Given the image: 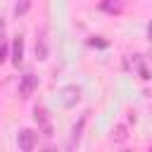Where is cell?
<instances>
[{
  "mask_svg": "<svg viewBox=\"0 0 152 152\" xmlns=\"http://www.w3.org/2000/svg\"><path fill=\"white\" fill-rule=\"evenodd\" d=\"M150 62H152V55H150Z\"/></svg>",
  "mask_w": 152,
  "mask_h": 152,
  "instance_id": "cell-13",
  "label": "cell"
},
{
  "mask_svg": "<svg viewBox=\"0 0 152 152\" xmlns=\"http://www.w3.org/2000/svg\"><path fill=\"white\" fill-rule=\"evenodd\" d=\"M28 7H31V0H19L17 7H14V14H17V17H19V14H26Z\"/></svg>",
  "mask_w": 152,
  "mask_h": 152,
  "instance_id": "cell-10",
  "label": "cell"
},
{
  "mask_svg": "<svg viewBox=\"0 0 152 152\" xmlns=\"http://www.w3.org/2000/svg\"><path fill=\"white\" fill-rule=\"evenodd\" d=\"M17 145H19V150L31 152V150H33V145H36V133H33L31 128H21V131H19V135H17Z\"/></svg>",
  "mask_w": 152,
  "mask_h": 152,
  "instance_id": "cell-2",
  "label": "cell"
},
{
  "mask_svg": "<svg viewBox=\"0 0 152 152\" xmlns=\"http://www.w3.org/2000/svg\"><path fill=\"white\" fill-rule=\"evenodd\" d=\"M21 59H24V38H21V36H17V38L12 40V62L19 66V64H21Z\"/></svg>",
  "mask_w": 152,
  "mask_h": 152,
  "instance_id": "cell-4",
  "label": "cell"
},
{
  "mask_svg": "<svg viewBox=\"0 0 152 152\" xmlns=\"http://www.w3.org/2000/svg\"><path fill=\"white\" fill-rule=\"evenodd\" d=\"M102 10H107V12H121V0H104Z\"/></svg>",
  "mask_w": 152,
  "mask_h": 152,
  "instance_id": "cell-9",
  "label": "cell"
},
{
  "mask_svg": "<svg viewBox=\"0 0 152 152\" xmlns=\"http://www.w3.org/2000/svg\"><path fill=\"white\" fill-rule=\"evenodd\" d=\"M126 138H128V133H126V126H124V124H119V126L114 128V133H112V140H114V142H124Z\"/></svg>",
  "mask_w": 152,
  "mask_h": 152,
  "instance_id": "cell-8",
  "label": "cell"
},
{
  "mask_svg": "<svg viewBox=\"0 0 152 152\" xmlns=\"http://www.w3.org/2000/svg\"><path fill=\"white\" fill-rule=\"evenodd\" d=\"M86 121H88V116L86 114H81V119H78V124H74V128H71V142H78L81 140V131H83V126H86Z\"/></svg>",
  "mask_w": 152,
  "mask_h": 152,
  "instance_id": "cell-7",
  "label": "cell"
},
{
  "mask_svg": "<svg viewBox=\"0 0 152 152\" xmlns=\"http://www.w3.org/2000/svg\"><path fill=\"white\" fill-rule=\"evenodd\" d=\"M5 57H7V43H0V64L5 62Z\"/></svg>",
  "mask_w": 152,
  "mask_h": 152,
  "instance_id": "cell-11",
  "label": "cell"
},
{
  "mask_svg": "<svg viewBox=\"0 0 152 152\" xmlns=\"http://www.w3.org/2000/svg\"><path fill=\"white\" fill-rule=\"evenodd\" d=\"M147 38H150V43H152V21H150V26H147Z\"/></svg>",
  "mask_w": 152,
  "mask_h": 152,
  "instance_id": "cell-12",
  "label": "cell"
},
{
  "mask_svg": "<svg viewBox=\"0 0 152 152\" xmlns=\"http://www.w3.org/2000/svg\"><path fill=\"white\" fill-rule=\"evenodd\" d=\"M33 116H36V121L43 126V131H45V135H50V124H48V112L43 109V107H36L33 109Z\"/></svg>",
  "mask_w": 152,
  "mask_h": 152,
  "instance_id": "cell-5",
  "label": "cell"
},
{
  "mask_svg": "<svg viewBox=\"0 0 152 152\" xmlns=\"http://www.w3.org/2000/svg\"><path fill=\"white\" fill-rule=\"evenodd\" d=\"M78 97H81V90H78L76 86H66V88H62V102H64V107L76 104Z\"/></svg>",
  "mask_w": 152,
  "mask_h": 152,
  "instance_id": "cell-3",
  "label": "cell"
},
{
  "mask_svg": "<svg viewBox=\"0 0 152 152\" xmlns=\"http://www.w3.org/2000/svg\"><path fill=\"white\" fill-rule=\"evenodd\" d=\"M36 86H38V78L33 74H24L21 81H19V97H31Z\"/></svg>",
  "mask_w": 152,
  "mask_h": 152,
  "instance_id": "cell-1",
  "label": "cell"
},
{
  "mask_svg": "<svg viewBox=\"0 0 152 152\" xmlns=\"http://www.w3.org/2000/svg\"><path fill=\"white\" fill-rule=\"evenodd\" d=\"M36 57L38 59H48V45H45V31H40L38 43H36Z\"/></svg>",
  "mask_w": 152,
  "mask_h": 152,
  "instance_id": "cell-6",
  "label": "cell"
}]
</instances>
